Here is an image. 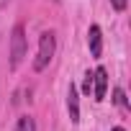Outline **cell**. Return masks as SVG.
Segmentation results:
<instances>
[{"label": "cell", "mask_w": 131, "mask_h": 131, "mask_svg": "<svg viewBox=\"0 0 131 131\" xmlns=\"http://www.w3.org/2000/svg\"><path fill=\"white\" fill-rule=\"evenodd\" d=\"M54 51H57V36H54V31H44L39 36V51H36V59H34V70L36 72H41L51 62Z\"/></svg>", "instance_id": "cell-1"}, {"label": "cell", "mask_w": 131, "mask_h": 131, "mask_svg": "<svg viewBox=\"0 0 131 131\" xmlns=\"http://www.w3.org/2000/svg\"><path fill=\"white\" fill-rule=\"evenodd\" d=\"M26 46H28L26 44V28L21 23H16L10 31V70H18V64L26 57Z\"/></svg>", "instance_id": "cell-2"}, {"label": "cell", "mask_w": 131, "mask_h": 131, "mask_svg": "<svg viewBox=\"0 0 131 131\" xmlns=\"http://www.w3.org/2000/svg\"><path fill=\"white\" fill-rule=\"evenodd\" d=\"M105 90H108V72H105V67H98L93 72V95H95V100H105Z\"/></svg>", "instance_id": "cell-3"}, {"label": "cell", "mask_w": 131, "mask_h": 131, "mask_svg": "<svg viewBox=\"0 0 131 131\" xmlns=\"http://www.w3.org/2000/svg\"><path fill=\"white\" fill-rule=\"evenodd\" d=\"M88 46H90V54L93 57H100L103 54V34H100V26L93 23L90 31H88Z\"/></svg>", "instance_id": "cell-4"}, {"label": "cell", "mask_w": 131, "mask_h": 131, "mask_svg": "<svg viewBox=\"0 0 131 131\" xmlns=\"http://www.w3.org/2000/svg\"><path fill=\"white\" fill-rule=\"evenodd\" d=\"M67 111H70V121L80 123V95H77L75 85H70V90H67Z\"/></svg>", "instance_id": "cell-5"}, {"label": "cell", "mask_w": 131, "mask_h": 131, "mask_svg": "<svg viewBox=\"0 0 131 131\" xmlns=\"http://www.w3.org/2000/svg\"><path fill=\"white\" fill-rule=\"evenodd\" d=\"M16 131H36V121L31 116H21L16 123Z\"/></svg>", "instance_id": "cell-6"}, {"label": "cell", "mask_w": 131, "mask_h": 131, "mask_svg": "<svg viewBox=\"0 0 131 131\" xmlns=\"http://www.w3.org/2000/svg\"><path fill=\"white\" fill-rule=\"evenodd\" d=\"M113 103H116V105H121V108H128V100H126L123 88H116V90H113Z\"/></svg>", "instance_id": "cell-7"}, {"label": "cell", "mask_w": 131, "mask_h": 131, "mask_svg": "<svg viewBox=\"0 0 131 131\" xmlns=\"http://www.w3.org/2000/svg\"><path fill=\"white\" fill-rule=\"evenodd\" d=\"M82 93H85V95H90V93H93V72H90V70L85 72V80H82Z\"/></svg>", "instance_id": "cell-8"}, {"label": "cell", "mask_w": 131, "mask_h": 131, "mask_svg": "<svg viewBox=\"0 0 131 131\" xmlns=\"http://www.w3.org/2000/svg\"><path fill=\"white\" fill-rule=\"evenodd\" d=\"M111 5H113L116 10H126V5H128V0H111Z\"/></svg>", "instance_id": "cell-9"}, {"label": "cell", "mask_w": 131, "mask_h": 131, "mask_svg": "<svg viewBox=\"0 0 131 131\" xmlns=\"http://www.w3.org/2000/svg\"><path fill=\"white\" fill-rule=\"evenodd\" d=\"M111 131H126V128H123V126H116V128H111Z\"/></svg>", "instance_id": "cell-10"}]
</instances>
